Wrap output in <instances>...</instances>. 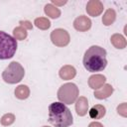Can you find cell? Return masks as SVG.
<instances>
[{
    "mask_svg": "<svg viewBox=\"0 0 127 127\" xmlns=\"http://www.w3.org/2000/svg\"><path fill=\"white\" fill-rule=\"evenodd\" d=\"M82 63L87 71H101L107 65L106 51L99 46H91L84 53Z\"/></svg>",
    "mask_w": 127,
    "mask_h": 127,
    "instance_id": "6da1fadb",
    "label": "cell"
},
{
    "mask_svg": "<svg viewBox=\"0 0 127 127\" xmlns=\"http://www.w3.org/2000/svg\"><path fill=\"white\" fill-rule=\"evenodd\" d=\"M49 122L55 127H68L72 124L70 110L62 102H53L49 106Z\"/></svg>",
    "mask_w": 127,
    "mask_h": 127,
    "instance_id": "7a4b0ae2",
    "label": "cell"
},
{
    "mask_svg": "<svg viewBox=\"0 0 127 127\" xmlns=\"http://www.w3.org/2000/svg\"><path fill=\"white\" fill-rule=\"evenodd\" d=\"M17 47V40L9 34L0 31V60H8L14 57Z\"/></svg>",
    "mask_w": 127,
    "mask_h": 127,
    "instance_id": "3957f363",
    "label": "cell"
},
{
    "mask_svg": "<svg viewBox=\"0 0 127 127\" xmlns=\"http://www.w3.org/2000/svg\"><path fill=\"white\" fill-rule=\"evenodd\" d=\"M25 75L24 67L18 62H12L2 72V78L5 82L14 84L20 82Z\"/></svg>",
    "mask_w": 127,
    "mask_h": 127,
    "instance_id": "277c9868",
    "label": "cell"
},
{
    "mask_svg": "<svg viewBox=\"0 0 127 127\" xmlns=\"http://www.w3.org/2000/svg\"><path fill=\"white\" fill-rule=\"evenodd\" d=\"M78 96V88L74 83L67 82L63 84L58 90V98L64 104H71Z\"/></svg>",
    "mask_w": 127,
    "mask_h": 127,
    "instance_id": "5b68a950",
    "label": "cell"
},
{
    "mask_svg": "<svg viewBox=\"0 0 127 127\" xmlns=\"http://www.w3.org/2000/svg\"><path fill=\"white\" fill-rule=\"evenodd\" d=\"M51 40L57 47H65L69 43V35L64 29H55L51 33Z\"/></svg>",
    "mask_w": 127,
    "mask_h": 127,
    "instance_id": "8992f818",
    "label": "cell"
},
{
    "mask_svg": "<svg viewBox=\"0 0 127 127\" xmlns=\"http://www.w3.org/2000/svg\"><path fill=\"white\" fill-rule=\"evenodd\" d=\"M73 27L75 30L79 32H85L90 29L91 27V21L86 16H79L77 17L73 22Z\"/></svg>",
    "mask_w": 127,
    "mask_h": 127,
    "instance_id": "52a82bcc",
    "label": "cell"
},
{
    "mask_svg": "<svg viewBox=\"0 0 127 127\" xmlns=\"http://www.w3.org/2000/svg\"><path fill=\"white\" fill-rule=\"evenodd\" d=\"M102 11H103V5L98 0H91L86 5V12L90 16L96 17L100 15Z\"/></svg>",
    "mask_w": 127,
    "mask_h": 127,
    "instance_id": "ba28073f",
    "label": "cell"
},
{
    "mask_svg": "<svg viewBox=\"0 0 127 127\" xmlns=\"http://www.w3.org/2000/svg\"><path fill=\"white\" fill-rule=\"evenodd\" d=\"M113 92V87L110 84H103L100 88L94 91V96L97 99H105L109 97Z\"/></svg>",
    "mask_w": 127,
    "mask_h": 127,
    "instance_id": "9c48e42d",
    "label": "cell"
},
{
    "mask_svg": "<svg viewBox=\"0 0 127 127\" xmlns=\"http://www.w3.org/2000/svg\"><path fill=\"white\" fill-rule=\"evenodd\" d=\"M105 80H106V78H105L104 75H102V74H93L88 78V85L92 89L96 90L104 84Z\"/></svg>",
    "mask_w": 127,
    "mask_h": 127,
    "instance_id": "30bf717a",
    "label": "cell"
},
{
    "mask_svg": "<svg viewBox=\"0 0 127 127\" xmlns=\"http://www.w3.org/2000/svg\"><path fill=\"white\" fill-rule=\"evenodd\" d=\"M75 110L77 115L84 116L88 111V101L84 96H80L75 103Z\"/></svg>",
    "mask_w": 127,
    "mask_h": 127,
    "instance_id": "8fae6325",
    "label": "cell"
},
{
    "mask_svg": "<svg viewBox=\"0 0 127 127\" xmlns=\"http://www.w3.org/2000/svg\"><path fill=\"white\" fill-rule=\"evenodd\" d=\"M59 74H60L61 78L68 80V79H71V78H73V77L75 76L76 70H75V68H74L73 66L66 64V65H64V66L60 69Z\"/></svg>",
    "mask_w": 127,
    "mask_h": 127,
    "instance_id": "7c38bea8",
    "label": "cell"
},
{
    "mask_svg": "<svg viewBox=\"0 0 127 127\" xmlns=\"http://www.w3.org/2000/svg\"><path fill=\"white\" fill-rule=\"evenodd\" d=\"M106 113V109L103 105L96 104L92 106L89 110V116L91 119H100L102 118Z\"/></svg>",
    "mask_w": 127,
    "mask_h": 127,
    "instance_id": "4fadbf2b",
    "label": "cell"
},
{
    "mask_svg": "<svg viewBox=\"0 0 127 127\" xmlns=\"http://www.w3.org/2000/svg\"><path fill=\"white\" fill-rule=\"evenodd\" d=\"M110 42H111V44L116 49H124L126 47V45H127L125 38L122 35H120V34H114V35H112L111 38H110Z\"/></svg>",
    "mask_w": 127,
    "mask_h": 127,
    "instance_id": "5bb4252c",
    "label": "cell"
},
{
    "mask_svg": "<svg viewBox=\"0 0 127 127\" xmlns=\"http://www.w3.org/2000/svg\"><path fill=\"white\" fill-rule=\"evenodd\" d=\"M30 95V89L27 85L25 84H21L19 86L16 87L15 89V96L18 99H26L28 98Z\"/></svg>",
    "mask_w": 127,
    "mask_h": 127,
    "instance_id": "9a60e30c",
    "label": "cell"
},
{
    "mask_svg": "<svg viewBox=\"0 0 127 127\" xmlns=\"http://www.w3.org/2000/svg\"><path fill=\"white\" fill-rule=\"evenodd\" d=\"M115 18H116L115 11L113 9H107L106 12L104 13L103 17H102V23L105 26H109L115 21Z\"/></svg>",
    "mask_w": 127,
    "mask_h": 127,
    "instance_id": "2e32d148",
    "label": "cell"
},
{
    "mask_svg": "<svg viewBox=\"0 0 127 127\" xmlns=\"http://www.w3.org/2000/svg\"><path fill=\"white\" fill-rule=\"evenodd\" d=\"M45 13H46L49 17H51V18H53V19L59 18L60 15H61L60 9L57 8V7H55V6H53V4H47V5L45 6Z\"/></svg>",
    "mask_w": 127,
    "mask_h": 127,
    "instance_id": "e0dca14e",
    "label": "cell"
},
{
    "mask_svg": "<svg viewBox=\"0 0 127 127\" xmlns=\"http://www.w3.org/2000/svg\"><path fill=\"white\" fill-rule=\"evenodd\" d=\"M34 24L36 25L37 28H39L41 30H47L51 26V22L49 21L48 18H45V17H40V18L35 19Z\"/></svg>",
    "mask_w": 127,
    "mask_h": 127,
    "instance_id": "ac0fdd59",
    "label": "cell"
},
{
    "mask_svg": "<svg viewBox=\"0 0 127 127\" xmlns=\"http://www.w3.org/2000/svg\"><path fill=\"white\" fill-rule=\"evenodd\" d=\"M13 35H14V39L15 40H25L26 38H27V35H28V33H27V31H26V29L25 28H23V27H17V28H15L14 29V31H13Z\"/></svg>",
    "mask_w": 127,
    "mask_h": 127,
    "instance_id": "d6986e66",
    "label": "cell"
},
{
    "mask_svg": "<svg viewBox=\"0 0 127 127\" xmlns=\"http://www.w3.org/2000/svg\"><path fill=\"white\" fill-rule=\"evenodd\" d=\"M15 121V116L12 113H7L2 116L1 118V124L3 126H9Z\"/></svg>",
    "mask_w": 127,
    "mask_h": 127,
    "instance_id": "ffe728a7",
    "label": "cell"
},
{
    "mask_svg": "<svg viewBox=\"0 0 127 127\" xmlns=\"http://www.w3.org/2000/svg\"><path fill=\"white\" fill-rule=\"evenodd\" d=\"M117 112L122 115L123 117L127 116V107H126V103H122L117 107Z\"/></svg>",
    "mask_w": 127,
    "mask_h": 127,
    "instance_id": "44dd1931",
    "label": "cell"
},
{
    "mask_svg": "<svg viewBox=\"0 0 127 127\" xmlns=\"http://www.w3.org/2000/svg\"><path fill=\"white\" fill-rule=\"evenodd\" d=\"M20 24H21V27H23V28H25V29L31 30V29L33 28L32 23L29 22V21H20Z\"/></svg>",
    "mask_w": 127,
    "mask_h": 127,
    "instance_id": "7402d4cb",
    "label": "cell"
},
{
    "mask_svg": "<svg viewBox=\"0 0 127 127\" xmlns=\"http://www.w3.org/2000/svg\"><path fill=\"white\" fill-rule=\"evenodd\" d=\"M88 127H103V125L101 123H99V122H91L88 125Z\"/></svg>",
    "mask_w": 127,
    "mask_h": 127,
    "instance_id": "603a6c76",
    "label": "cell"
},
{
    "mask_svg": "<svg viewBox=\"0 0 127 127\" xmlns=\"http://www.w3.org/2000/svg\"><path fill=\"white\" fill-rule=\"evenodd\" d=\"M53 3H55V4H58V5H64V4H65V1H64V2H58V1H55V0H53Z\"/></svg>",
    "mask_w": 127,
    "mask_h": 127,
    "instance_id": "cb8c5ba5",
    "label": "cell"
},
{
    "mask_svg": "<svg viewBox=\"0 0 127 127\" xmlns=\"http://www.w3.org/2000/svg\"><path fill=\"white\" fill-rule=\"evenodd\" d=\"M43 127H49V126H43Z\"/></svg>",
    "mask_w": 127,
    "mask_h": 127,
    "instance_id": "d4e9b609",
    "label": "cell"
}]
</instances>
